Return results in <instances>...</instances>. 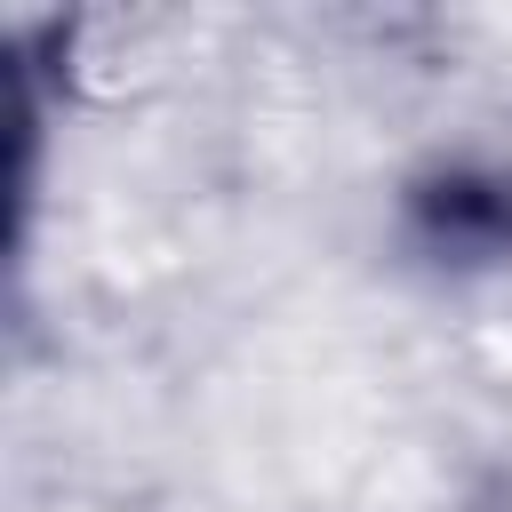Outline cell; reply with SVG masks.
I'll use <instances>...</instances> for the list:
<instances>
[{
    "label": "cell",
    "mask_w": 512,
    "mask_h": 512,
    "mask_svg": "<svg viewBox=\"0 0 512 512\" xmlns=\"http://www.w3.org/2000/svg\"><path fill=\"white\" fill-rule=\"evenodd\" d=\"M400 240L432 272L512 264V168L504 160H432L400 184Z\"/></svg>",
    "instance_id": "6da1fadb"
}]
</instances>
